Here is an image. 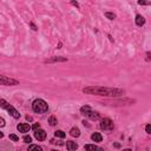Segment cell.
<instances>
[{"mask_svg":"<svg viewBox=\"0 0 151 151\" xmlns=\"http://www.w3.org/2000/svg\"><path fill=\"white\" fill-rule=\"evenodd\" d=\"M83 92L88 94H96V96H105V97H119L124 94V90L112 88H104V86H90L83 88Z\"/></svg>","mask_w":151,"mask_h":151,"instance_id":"1","label":"cell"},{"mask_svg":"<svg viewBox=\"0 0 151 151\" xmlns=\"http://www.w3.org/2000/svg\"><path fill=\"white\" fill-rule=\"evenodd\" d=\"M32 109L36 113H45L48 110V105L44 99H36L32 104Z\"/></svg>","mask_w":151,"mask_h":151,"instance_id":"2","label":"cell"},{"mask_svg":"<svg viewBox=\"0 0 151 151\" xmlns=\"http://www.w3.org/2000/svg\"><path fill=\"white\" fill-rule=\"evenodd\" d=\"M0 108H2V109L6 110L13 118H19L20 117V113L18 112L17 110L14 109L10 103H7V102L5 100V99H2V98H0Z\"/></svg>","mask_w":151,"mask_h":151,"instance_id":"3","label":"cell"},{"mask_svg":"<svg viewBox=\"0 0 151 151\" xmlns=\"http://www.w3.org/2000/svg\"><path fill=\"white\" fill-rule=\"evenodd\" d=\"M19 82L10 77H5V76H0V85H5V86H13V85H18Z\"/></svg>","mask_w":151,"mask_h":151,"instance_id":"4","label":"cell"},{"mask_svg":"<svg viewBox=\"0 0 151 151\" xmlns=\"http://www.w3.org/2000/svg\"><path fill=\"white\" fill-rule=\"evenodd\" d=\"M100 129L103 130H112L113 129V122L110 118H104L100 122Z\"/></svg>","mask_w":151,"mask_h":151,"instance_id":"5","label":"cell"},{"mask_svg":"<svg viewBox=\"0 0 151 151\" xmlns=\"http://www.w3.org/2000/svg\"><path fill=\"white\" fill-rule=\"evenodd\" d=\"M34 137L38 139V140H44V139L46 138V132L42 130V129H37V130H34Z\"/></svg>","mask_w":151,"mask_h":151,"instance_id":"6","label":"cell"},{"mask_svg":"<svg viewBox=\"0 0 151 151\" xmlns=\"http://www.w3.org/2000/svg\"><path fill=\"white\" fill-rule=\"evenodd\" d=\"M17 129L19 132H28L30 130H31V126L28 125V124H26V123H21V124H18L17 125Z\"/></svg>","mask_w":151,"mask_h":151,"instance_id":"7","label":"cell"},{"mask_svg":"<svg viewBox=\"0 0 151 151\" xmlns=\"http://www.w3.org/2000/svg\"><path fill=\"white\" fill-rule=\"evenodd\" d=\"M58 62H67V58H63V57H53L45 60V63H58Z\"/></svg>","mask_w":151,"mask_h":151,"instance_id":"8","label":"cell"},{"mask_svg":"<svg viewBox=\"0 0 151 151\" xmlns=\"http://www.w3.org/2000/svg\"><path fill=\"white\" fill-rule=\"evenodd\" d=\"M91 111H92V110H91V108H90L88 105H85V106H83V108L80 109V113H82L83 116H85V117H88V114H90Z\"/></svg>","mask_w":151,"mask_h":151,"instance_id":"9","label":"cell"},{"mask_svg":"<svg viewBox=\"0 0 151 151\" xmlns=\"http://www.w3.org/2000/svg\"><path fill=\"white\" fill-rule=\"evenodd\" d=\"M66 149L67 150H70V151H73V150H77L78 149V144L76 142H67L66 143Z\"/></svg>","mask_w":151,"mask_h":151,"instance_id":"10","label":"cell"},{"mask_svg":"<svg viewBox=\"0 0 151 151\" xmlns=\"http://www.w3.org/2000/svg\"><path fill=\"white\" fill-rule=\"evenodd\" d=\"M91 139H92L93 142H102L103 140V137H102V134L99 132H94L91 136Z\"/></svg>","mask_w":151,"mask_h":151,"instance_id":"11","label":"cell"},{"mask_svg":"<svg viewBox=\"0 0 151 151\" xmlns=\"http://www.w3.org/2000/svg\"><path fill=\"white\" fill-rule=\"evenodd\" d=\"M70 134L72 137H79L80 136V130L78 128H72L71 131H70Z\"/></svg>","mask_w":151,"mask_h":151,"instance_id":"12","label":"cell"},{"mask_svg":"<svg viewBox=\"0 0 151 151\" xmlns=\"http://www.w3.org/2000/svg\"><path fill=\"white\" fill-rule=\"evenodd\" d=\"M136 24L138 26H143L144 24H145V19H144V17H142V16H137L136 17Z\"/></svg>","mask_w":151,"mask_h":151,"instance_id":"13","label":"cell"},{"mask_svg":"<svg viewBox=\"0 0 151 151\" xmlns=\"http://www.w3.org/2000/svg\"><path fill=\"white\" fill-rule=\"evenodd\" d=\"M85 149H86V150H103L100 146H97V145H93V144H88V145H85Z\"/></svg>","mask_w":151,"mask_h":151,"instance_id":"14","label":"cell"},{"mask_svg":"<svg viewBox=\"0 0 151 151\" xmlns=\"http://www.w3.org/2000/svg\"><path fill=\"white\" fill-rule=\"evenodd\" d=\"M88 118H90V119H92V120H97V119L99 118V113L94 112V111H91L90 114H88Z\"/></svg>","mask_w":151,"mask_h":151,"instance_id":"15","label":"cell"},{"mask_svg":"<svg viewBox=\"0 0 151 151\" xmlns=\"http://www.w3.org/2000/svg\"><path fill=\"white\" fill-rule=\"evenodd\" d=\"M54 136H56V137H58V138H65L66 134H65L64 131H62V130H57L54 132Z\"/></svg>","mask_w":151,"mask_h":151,"instance_id":"16","label":"cell"},{"mask_svg":"<svg viewBox=\"0 0 151 151\" xmlns=\"http://www.w3.org/2000/svg\"><path fill=\"white\" fill-rule=\"evenodd\" d=\"M105 17L108 18V19L113 20V19L116 18V14H114V13H111V12H105Z\"/></svg>","mask_w":151,"mask_h":151,"instance_id":"17","label":"cell"},{"mask_svg":"<svg viewBox=\"0 0 151 151\" xmlns=\"http://www.w3.org/2000/svg\"><path fill=\"white\" fill-rule=\"evenodd\" d=\"M48 123H50L52 126H54L58 122H57V118H56L54 116H52V117H50V119H48Z\"/></svg>","mask_w":151,"mask_h":151,"instance_id":"18","label":"cell"},{"mask_svg":"<svg viewBox=\"0 0 151 151\" xmlns=\"http://www.w3.org/2000/svg\"><path fill=\"white\" fill-rule=\"evenodd\" d=\"M28 150H38V151H42V149L40 146H38V145H30L28 146Z\"/></svg>","mask_w":151,"mask_h":151,"instance_id":"19","label":"cell"},{"mask_svg":"<svg viewBox=\"0 0 151 151\" xmlns=\"http://www.w3.org/2000/svg\"><path fill=\"white\" fill-rule=\"evenodd\" d=\"M10 139H12L13 142H18V140H19V137L16 136L14 134H10Z\"/></svg>","mask_w":151,"mask_h":151,"instance_id":"20","label":"cell"},{"mask_svg":"<svg viewBox=\"0 0 151 151\" xmlns=\"http://www.w3.org/2000/svg\"><path fill=\"white\" fill-rule=\"evenodd\" d=\"M24 140H25V143H31L32 142V138L30 136H24Z\"/></svg>","mask_w":151,"mask_h":151,"instance_id":"21","label":"cell"},{"mask_svg":"<svg viewBox=\"0 0 151 151\" xmlns=\"http://www.w3.org/2000/svg\"><path fill=\"white\" fill-rule=\"evenodd\" d=\"M138 4H139V5H150V1H144V0H139Z\"/></svg>","mask_w":151,"mask_h":151,"instance_id":"22","label":"cell"},{"mask_svg":"<svg viewBox=\"0 0 151 151\" xmlns=\"http://www.w3.org/2000/svg\"><path fill=\"white\" fill-rule=\"evenodd\" d=\"M145 130H146L148 134H151V125H150V124H148V125H146V128H145Z\"/></svg>","mask_w":151,"mask_h":151,"instance_id":"23","label":"cell"},{"mask_svg":"<svg viewBox=\"0 0 151 151\" xmlns=\"http://www.w3.org/2000/svg\"><path fill=\"white\" fill-rule=\"evenodd\" d=\"M5 119H2V118H0V128H2V126H5Z\"/></svg>","mask_w":151,"mask_h":151,"instance_id":"24","label":"cell"},{"mask_svg":"<svg viewBox=\"0 0 151 151\" xmlns=\"http://www.w3.org/2000/svg\"><path fill=\"white\" fill-rule=\"evenodd\" d=\"M39 128H40V125H39L38 123H36V124H33V126H32V129H33V130H37V129H39Z\"/></svg>","mask_w":151,"mask_h":151,"instance_id":"25","label":"cell"},{"mask_svg":"<svg viewBox=\"0 0 151 151\" xmlns=\"http://www.w3.org/2000/svg\"><path fill=\"white\" fill-rule=\"evenodd\" d=\"M31 27H32V30H34V31H37V27H36V25H34L33 22H31Z\"/></svg>","mask_w":151,"mask_h":151,"instance_id":"26","label":"cell"},{"mask_svg":"<svg viewBox=\"0 0 151 151\" xmlns=\"http://www.w3.org/2000/svg\"><path fill=\"white\" fill-rule=\"evenodd\" d=\"M72 2V5H76V6H77V7H79V5L77 4V2H76V1H71Z\"/></svg>","mask_w":151,"mask_h":151,"instance_id":"27","label":"cell"},{"mask_svg":"<svg viewBox=\"0 0 151 151\" xmlns=\"http://www.w3.org/2000/svg\"><path fill=\"white\" fill-rule=\"evenodd\" d=\"M2 137H4V134H2V132H0V138H2Z\"/></svg>","mask_w":151,"mask_h":151,"instance_id":"28","label":"cell"}]
</instances>
